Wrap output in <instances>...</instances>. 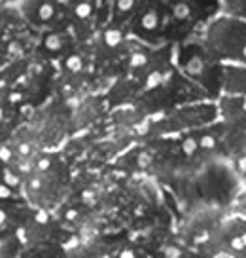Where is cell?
<instances>
[{"instance_id":"obj_1","label":"cell","mask_w":246,"mask_h":258,"mask_svg":"<svg viewBox=\"0 0 246 258\" xmlns=\"http://www.w3.org/2000/svg\"><path fill=\"white\" fill-rule=\"evenodd\" d=\"M201 44L222 64L246 67V21L220 14L201 31Z\"/></svg>"},{"instance_id":"obj_2","label":"cell","mask_w":246,"mask_h":258,"mask_svg":"<svg viewBox=\"0 0 246 258\" xmlns=\"http://www.w3.org/2000/svg\"><path fill=\"white\" fill-rule=\"evenodd\" d=\"M176 63L186 78L199 84L207 93H222L223 64L208 53L201 40L180 42L176 49Z\"/></svg>"},{"instance_id":"obj_3","label":"cell","mask_w":246,"mask_h":258,"mask_svg":"<svg viewBox=\"0 0 246 258\" xmlns=\"http://www.w3.org/2000/svg\"><path fill=\"white\" fill-rule=\"evenodd\" d=\"M167 2V31L165 38H190L193 31H201L222 14L220 0H165Z\"/></svg>"},{"instance_id":"obj_4","label":"cell","mask_w":246,"mask_h":258,"mask_svg":"<svg viewBox=\"0 0 246 258\" xmlns=\"http://www.w3.org/2000/svg\"><path fill=\"white\" fill-rule=\"evenodd\" d=\"M127 31L131 38L144 44H159L167 31V2L165 0H140L138 8L129 19Z\"/></svg>"},{"instance_id":"obj_5","label":"cell","mask_w":246,"mask_h":258,"mask_svg":"<svg viewBox=\"0 0 246 258\" xmlns=\"http://www.w3.org/2000/svg\"><path fill=\"white\" fill-rule=\"evenodd\" d=\"M64 19L79 42L88 40L99 27L108 23L101 10V0H66Z\"/></svg>"},{"instance_id":"obj_6","label":"cell","mask_w":246,"mask_h":258,"mask_svg":"<svg viewBox=\"0 0 246 258\" xmlns=\"http://www.w3.org/2000/svg\"><path fill=\"white\" fill-rule=\"evenodd\" d=\"M21 14L38 29H53L64 16L63 0H23Z\"/></svg>"},{"instance_id":"obj_7","label":"cell","mask_w":246,"mask_h":258,"mask_svg":"<svg viewBox=\"0 0 246 258\" xmlns=\"http://www.w3.org/2000/svg\"><path fill=\"white\" fill-rule=\"evenodd\" d=\"M78 38L74 36L70 27H53L49 29L40 42V49L49 57H64L70 49L76 48Z\"/></svg>"},{"instance_id":"obj_8","label":"cell","mask_w":246,"mask_h":258,"mask_svg":"<svg viewBox=\"0 0 246 258\" xmlns=\"http://www.w3.org/2000/svg\"><path fill=\"white\" fill-rule=\"evenodd\" d=\"M101 48L104 53L112 55H125L129 51V31L125 25H114L106 23L101 31Z\"/></svg>"},{"instance_id":"obj_9","label":"cell","mask_w":246,"mask_h":258,"mask_svg":"<svg viewBox=\"0 0 246 258\" xmlns=\"http://www.w3.org/2000/svg\"><path fill=\"white\" fill-rule=\"evenodd\" d=\"M218 112L231 125H244L246 123V97L240 95H222Z\"/></svg>"},{"instance_id":"obj_10","label":"cell","mask_w":246,"mask_h":258,"mask_svg":"<svg viewBox=\"0 0 246 258\" xmlns=\"http://www.w3.org/2000/svg\"><path fill=\"white\" fill-rule=\"evenodd\" d=\"M222 95L246 97V67H242V64H223Z\"/></svg>"},{"instance_id":"obj_11","label":"cell","mask_w":246,"mask_h":258,"mask_svg":"<svg viewBox=\"0 0 246 258\" xmlns=\"http://www.w3.org/2000/svg\"><path fill=\"white\" fill-rule=\"evenodd\" d=\"M151 53H155V51H153L148 44L138 42L136 46L129 48V51H127V69L131 73L146 71L151 64V61H153V55H151ZM148 71H150V69H148Z\"/></svg>"},{"instance_id":"obj_12","label":"cell","mask_w":246,"mask_h":258,"mask_svg":"<svg viewBox=\"0 0 246 258\" xmlns=\"http://www.w3.org/2000/svg\"><path fill=\"white\" fill-rule=\"evenodd\" d=\"M140 0H112L110 6V21L114 25H125L127 27L129 19L133 17L135 10L138 8Z\"/></svg>"},{"instance_id":"obj_13","label":"cell","mask_w":246,"mask_h":258,"mask_svg":"<svg viewBox=\"0 0 246 258\" xmlns=\"http://www.w3.org/2000/svg\"><path fill=\"white\" fill-rule=\"evenodd\" d=\"M61 67L66 74H79L88 67V53L84 49H70L64 57H61Z\"/></svg>"},{"instance_id":"obj_14","label":"cell","mask_w":246,"mask_h":258,"mask_svg":"<svg viewBox=\"0 0 246 258\" xmlns=\"http://www.w3.org/2000/svg\"><path fill=\"white\" fill-rule=\"evenodd\" d=\"M193 137L197 139V145L201 152H216L220 146H222V141L218 135H214L212 131L208 129H201V131H195Z\"/></svg>"},{"instance_id":"obj_15","label":"cell","mask_w":246,"mask_h":258,"mask_svg":"<svg viewBox=\"0 0 246 258\" xmlns=\"http://www.w3.org/2000/svg\"><path fill=\"white\" fill-rule=\"evenodd\" d=\"M223 16L237 17L246 21V0H220Z\"/></svg>"},{"instance_id":"obj_16","label":"cell","mask_w":246,"mask_h":258,"mask_svg":"<svg viewBox=\"0 0 246 258\" xmlns=\"http://www.w3.org/2000/svg\"><path fill=\"white\" fill-rule=\"evenodd\" d=\"M0 175H2V182L8 184L12 190H16V188H19V186L23 184V178H21V175L14 167H4Z\"/></svg>"},{"instance_id":"obj_17","label":"cell","mask_w":246,"mask_h":258,"mask_svg":"<svg viewBox=\"0 0 246 258\" xmlns=\"http://www.w3.org/2000/svg\"><path fill=\"white\" fill-rule=\"evenodd\" d=\"M182 152L186 158H195L201 150H199V145H197V139L193 137V133H190L188 137H184L182 141Z\"/></svg>"},{"instance_id":"obj_18","label":"cell","mask_w":246,"mask_h":258,"mask_svg":"<svg viewBox=\"0 0 246 258\" xmlns=\"http://www.w3.org/2000/svg\"><path fill=\"white\" fill-rule=\"evenodd\" d=\"M163 256L165 258H184L186 256V252H184V249L176 247V245H167V247L163 249Z\"/></svg>"},{"instance_id":"obj_19","label":"cell","mask_w":246,"mask_h":258,"mask_svg":"<svg viewBox=\"0 0 246 258\" xmlns=\"http://www.w3.org/2000/svg\"><path fill=\"white\" fill-rule=\"evenodd\" d=\"M51 165H53V160L49 156H42L36 160V173H46L51 169Z\"/></svg>"},{"instance_id":"obj_20","label":"cell","mask_w":246,"mask_h":258,"mask_svg":"<svg viewBox=\"0 0 246 258\" xmlns=\"http://www.w3.org/2000/svg\"><path fill=\"white\" fill-rule=\"evenodd\" d=\"M23 51H25V48L19 40H10L8 46H6V53H8V55H21Z\"/></svg>"},{"instance_id":"obj_21","label":"cell","mask_w":246,"mask_h":258,"mask_svg":"<svg viewBox=\"0 0 246 258\" xmlns=\"http://www.w3.org/2000/svg\"><path fill=\"white\" fill-rule=\"evenodd\" d=\"M16 150H17V154H19V158H29L32 154V146H31V143H27V141H21V143H17V146H16Z\"/></svg>"},{"instance_id":"obj_22","label":"cell","mask_w":246,"mask_h":258,"mask_svg":"<svg viewBox=\"0 0 246 258\" xmlns=\"http://www.w3.org/2000/svg\"><path fill=\"white\" fill-rule=\"evenodd\" d=\"M14 192H16V190H12L8 184H4V182L0 180V202H10V200H14Z\"/></svg>"},{"instance_id":"obj_23","label":"cell","mask_w":246,"mask_h":258,"mask_svg":"<svg viewBox=\"0 0 246 258\" xmlns=\"http://www.w3.org/2000/svg\"><path fill=\"white\" fill-rule=\"evenodd\" d=\"M136 165H138L140 169L150 167V165H151V156L148 152H140V154H138V160H136Z\"/></svg>"},{"instance_id":"obj_24","label":"cell","mask_w":246,"mask_h":258,"mask_svg":"<svg viewBox=\"0 0 246 258\" xmlns=\"http://www.w3.org/2000/svg\"><path fill=\"white\" fill-rule=\"evenodd\" d=\"M0 161H4V163H12L14 161V152L10 150L8 146H0Z\"/></svg>"},{"instance_id":"obj_25","label":"cell","mask_w":246,"mask_h":258,"mask_svg":"<svg viewBox=\"0 0 246 258\" xmlns=\"http://www.w3.org/2000/svg\"><path fill=\"white\" fill-rule=\"evenodd\" d=\"M118 258H140V256H138L136 249H133V247H125V249H121L118 252Z\"/></svg>"},{"instance_id":"obj_26","label":"cell","mask_w":246,"mask_h":258,"mask_svg":"<svg viewBox=\"0 0 246 258\" xmlns=\"http://www.w3.org/2000/svg\"><path fill=\"white\" fill-rule=\"evenodd\" d=\"M110 6L112 0H101V10H103V16L106 21H110Z\"/></svg>"},{"instance_id":"obj_27","label":"cell","mask_w":246,"mask_h":258,"mask_svg":"<svg viewBox=\"0 0 246 258\" xmlns=\"http://www.w3.org/2000/svg\"><path fill=\"white\" fill-rule=\"evenodd\" d=\"M23 97L25 95L21 93V91H14V93H10V95H8V101L16 105V103H21V101H23Z\"/></svg>"},{"instance_id":"obj_28","label":"cell","mask_w":246,"mask_h":258,"mask_svg":"<svg viewBox=\"0 0 246 258\" xmlns=\"http://www.w3.org/2000/svg\"><path fill=\"white\" fill-rule=\"evenodd\" d=\"M8 222H10V213L6 209H2V207H0V228H4Z\"/></svg>"},{"instance_id":"obj_29","label":"cell","mask_w":246,"mask_h":258,"mask_svg":"<svg viewBox=\"0 0 246 258\" xmlns=\"http://www.w3.org/2000/svg\"><path fill=\"white\" fill-rule=\"evenodd\" d=\"M4 120V106L0 105V121Z\"/></svg>"},{"instance_id":"obj_30","label":"cell","mask_w":246,"mask_h":258,"mask_svg":"<svg viewBox=\"0 0 246 258\" xmlns=\"http://www.w3.org/2000/svg\"><path fill=\"white\" fill-rule=\"evenodd\" d=\"M63 2H66V0H63Z\"/></svg>"}]
</instances>
